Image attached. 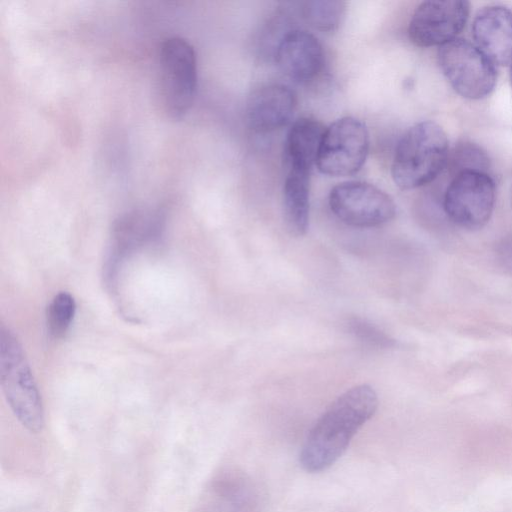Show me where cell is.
<instances>
[{
    "label": "cell",
    "mask_w": 512,
    "mask_h": 512,
    "mask_svg": "<svg viewBox=\"0 0 512 512\" xmlns=\"http://www.w3.org/2000/svg\"><path fill=\"white\" fill-rule=\"evenodd\" d=\"M377 407V394L366 384L354 386L340 395L309 431L299 454L301 467L309 473L331 467Z\"/></svg>",
    "instance_id": "cell-1"
},
{
    "label": "cell",
    "mask_w": 512,
    "mask_h": 512,
    "mask_svg": "<svg viewBox=\"0 0 512 512\" xmlns=\"http://www.w3.org/2000/svg\"><path fill=\"white\" fill-rule=\"evenodd\" d=\"M448 139L437 123L422 121L410 127L399 140L391 175L401 189H415L432 180L444 168Z\"/></svg>",
    "instance_id": "cell-2"
},
{
    "label": "cell",
    "mask_w": 512,
    "mask_h": 512,
    "mask_svg": "<svg viewBox=\"0 0 512 512\" xmlns=\"http://www.w3.org/2000/svg\"><path fill=\"white\" fill-rule=\"evenodd\" d=\"M197 87V60L193 47L172 37L160 46L155 76V97L161 113L182 118L191 107Z\"/></svg>",
    "instance_id": "cell-3"
},
{
    "label": "cell",
    "mask_w": 512,
    "mask_h": 512,
    "mask_svg": "<svg viewBox=\"0 0 512 512\" xmlns=\"http://www.w3.org/2000/svg\"><path fill=\"white\" fill-rule=\"evenodd\" d=\"M0 384L18 421L30 432L44 426L41 396L25 352L8 328H0Z\"/></svg>",
    "instance_id": "cell-4"
},
{
    "label": "cell",
    "mask_w": 512,
    "mask_h": 512,
    "mask_svg": "<svg viewBox=\"0 0 512 512\" xmlns=\"http://www.w3.org/2000/svg\"><path fill=\"white\" fill-rule=\"evenodd\" d=\"M440 68L462 97L479 100L487 97L496 84V70L490 59L474 44L455 38L439 47Z\"/></svg>",
    "instance_id": "cell-5"
},
{
    "label": "cell",
    "mask_w": 512,
    "mask_h": 512,
    "mask_svg": "<svg viewBox=\"0 0 512 512\" xmlns=\"http://www.w3.org/2000/svg\"><path fill=\"white\" fill-rule=\"evenodd\" d=\"M369 151V133L359 119L346 116L325 128L315 165L329 176H350L364 165Z\"/></svg>",
    "instance_id": "cell-6"
},
{
    "label": "cell",
    "mask_w": 512,
    "mask_h": 512,
    "mask_svg": "<svg viewBox=\"0 0 512 512\" xmlns=\"http://www.w3.org/2000/svg\"><path fill=\"white\" fill-rule=\"evenodd\" d=\"M493 179L481 170L459 171L447 187L444 210L458 226L476 230L489 221L495 203Z\"/></svg>",
    "instance_id": "cell-7"
},
{
    "label": "cell",
    "mask_w": 512,
    "mask_h": 512,
    "mask_svg": "<svg viewBox=\"0 0 512 512\" xmlns=\"http://www.w3.org/2000/svg\"><path fill=\"white\" fill-rule=\"evenodd\" d=\"M329 206L342 222L359 228L381 226L396 214V205L390 195L361 181H347L334 186L329 193Z\"/></svg>",
    "instance_id": "cell-8"
},
{
    "label": "cell",
    "mask_w": 512,
    "mask_h": 512,
    "mask_svg": "<svg viewBox=\"0 0 512 512\" xmlns=\"http://www.w3.org/2000/svg\"><path fill=\"white\" fill-rule=\"evenodd\" d=\"M469 11V2L463 0L422 2L410 19L409 39L419 47L442 46L462 31Z\"/></svg>",
    "instance_id": "cell-9"
},
{
    "label": "cell",
    "mask_w": 512,
    "mask_h": 512,
    "mask_svg": "<svg viewBox=\"0 0 512 512\" xmlns=\"http://www.w3.org/2000/svg\"><path fill=\"white\" fill-rule=\"evenodd\" d=\"M275 60L290 79L306 83L316 78L324 67V51L319 40L305 30H291L279 41Z\"/></svg>",
    "instance_id": "cell-10"
},
{
    "label": "cell",
    "mask_w": 512,
    "mask_h": 512,
    "mask_svg": "<svg viewBox=\"0 0 512 512\" xmlns=\"http://www.w3.org/2000/svg\"><path fill=\"white\" fill-rule=\"evenodd\" d=\"M294 91L280 83L263 84L248 96L246 119L249 127L260 133L286 126L296 109Z\"/></svg>",
    "instance_id": "cell-11"
},
{
    "label": "cell",
    "mask_w": 512,
    "mask_h": 512,
    "mask_svg": "<svg viewBox=\"0 0 512 512\" xmlns=\"http://www.w3.org/2000/svg\"><path fill=\"white\" fill-rule=\"evenodd\" d=\"M472 34L476 46L493 64H512V13L499 5L487 6L475 16Z\"/></svg>",
    "instance_id": "cell-12"
},
{
    "label": "cell",
    "mask_w": 512,
    "mask_h": 512,
    "mask_svg": "<svg viewBox=\"0 0 512 512\" xmlns=\"http://www.w3.org/2000/svg\"><path fill=\"white\" fill-rule=\"evenodd\" d=\"M324 131L325 127L311 117H302L292 124L284 147L286 170L311 172Z\"/></svg>",
    "instance_id": "cell-13"
},
{
    "label": "cell",
    "mask_w": 512,
    "mask_h": 512,
    "mask_svg": "<svg viewBox=\"0 0 512 512\" xmlns=\"http://www.w3.org/2000/svg\"><path fill=\"white\" fill-rule=\"evenodd\" d=\"M310 172L286 170L283 186L284 220L295 236L306 233L309 224Z\"/></svg>",
    "instance_id": "cell-14"
},
{
    "label": "cell",
    "mask_w": 512,
    "mask_h": 512,
    "mask_svg": "<svg viewBox=\"0 0 512 512\" xmlns=\"http://www.w3.org/2000/svg\"><path fill=\"white\" fill-rule=\"evenodd\" d=\"M346 13V3L339 0L306 1L302 6V15L315 29L323 32L337 30Z\"/></svg>",
    "instance_id": "cell-15"
},
{
    "label": "cell",
    "mask_w": 512,
    "mask_h": 512,
    "mask_svg": "<svg viewBox=\"0 0 512 512\" xmlns=\"http://www.w3.org/2000/svg\"><path fill=\"white\" fill-rule=\"evenodd\" d=\"M76 312V303L72 295L60 292L54 296L47 309V329L49 335L59 339L69 329Z\"/></svg>",
    "instance_id": "cell-16"
},
{
    "label": "cell",
    "mask_w": 512,
    "mask_h": 512,
    "mask_svg": "<svg viewBox=\"0 0 512 512\" xmlns=\"http://www.w3.org/2000/svg\"><path fill=\"white\" fill-rule=\"evenodd\" d=\"M350 331L361 340L379 347H392L395 341L377 327L362 319L353 318L349 321Z\"/></svg>",
    "instance_id": "cell-17"
},
{
    "label": "cell",
    "mask_w": 512,
    "mask_h": 512,
    "mask_svg": "<svg viewBox=\"0 0 512 512\" xmlns=\"http://www.w3.org/2000/svg\"><path fill=\"white\" fill-rule=\"evenodd\" d=\"M510 84H511V89H512V66L510 68Z\"/></svg>",
    "instance_id": "cell-18"
}]
</instances>
